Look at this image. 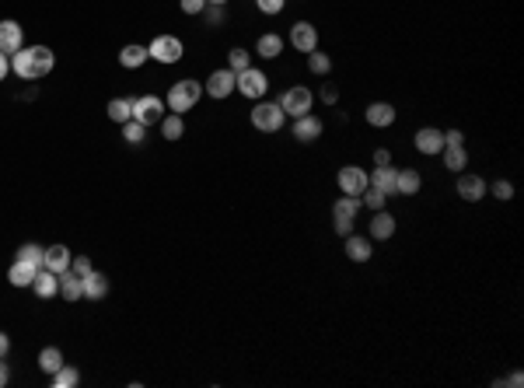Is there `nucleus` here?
<instances>
[{
  "mask_svg": "<svg viewBox=\"0 0 524 388\" xmlns=\"http://www.w3.org/2000/svg\"><path fill=\"white\" fill-rule=\"evenodd\" d=\"M53 63H57V56L50 46H21L18 53H11V67H14V74L21 77V81H39V77H50L53 74Z\"/></svg>",
  "mask_w": 524,
  "mask_h": 388,
  "instance_id": "f257e3e1",
  "label": "nucleus"
},
{
  "mask_svg": "<svg viewBox=\"0 0 524 388\" xmlns=\"http://www.w3.org/2000/svg\"><path fill=\"white\" fill-rule=\"evenodd\" d=\"M203 98V84L199 81H175L172 91H168V109L172 112H192L196 102Z\"/></svg>",
  "mask_w": 524,
  "mask_h": 388,
  "instance_id": "f03ea898",
  "label": "nucleus"
},
{
  "mask_svg": "<svg viewBox=\"0 0 524 388\" xmlns=\"http://www.w3.org/2000/svg\"><path fill=\"white\" fill-rule=\"evenodd\" d=\"M360 196H339L336 203H332V227H336V234L339 238H347V234H353V217L360 214Z\"/></svg>",
  "mask_w": 524,
  "mask_h": 388,
  "instance_id": "7ed1b4c3",
  "label": "nucleus"
},
{
  "mask_svg": "<svg viewBox=\"0 0 524 388\" xmlns=\"http://www.w3.org/2000/svg\"><path fill=\"white\" fill-rule=\"evenodd\" d=\"M284 122H287V112L280 109L276 102H259V105L252 109V126H255L259 133H280Z\"/></svg>",
  "mask_w": 524,
  "mask_h": 388,
  "instance_id": "20e7f679",
  "label": "nucleus"
},
{
  "mask_svg": "<svg viewBox=\"0 0 524 388\" xmlns=\"http://www.w3.org/2000/svg\"><path fill=\"white\" fill-rule=\"evenodd\" d=\"M280 109L287 112V115H308L311 112V105H315V95H311V88H304V84H293V88H287L284 95H280V102H276Z\"/></svg>",
  "mask_w": 524,
  "mask_h": 388,
  "instance_id": "39448f33",
  "label": "nucleus"
},
{
  "mask_svg": "<svg viewBox=\"0 0 524 388\" xmlns=\"http://www.w3.org/2000/svg\"><path fill=\"white\" fill-rule=\"evenodd\" d=\"M133 119L144 122V126L161 122V119H165V102H161L158 95H140V98H133Z\"/></svg>",
  "mask_w": 524,
  "mask_h": 388,
  "instance_id": "423d86ee",
  "label": "nucleus"
},
{
  "mask_svg": "<svg viewBox=\"0 0 524 388\" xmlns=\"http://www.w3.org/2000/svg\"><path fill=\"white\" fill-rule=\"evenodd\" d=\"M203 91L210 95V98H217V102H224L231 91H238V74H234L231 67L228 70H214L210 77H206V84H203Z\"/></svg>",
  "mask_w": 524,
  "mask_h": 388,
  "instance_id": "0eeeda50",
  "label": "nucleus"
},
{
  "mask_svg": "<svg viewBox=\"0 0 524 388\" xmlns=\"http://www.w3.org/2000/svg\"><path fill=\"white\" fill-rule=\"evenodd\" d=\"M147 53H151V59L172 67V63L182 59V39H175V35H158V39L147 46Z\"/></svg>",
  "mask_w": 524,
  "mask_h": 388,
  "instance_id": "6e6552de",
  "label": "nucleus"
},
{
  "mask_svg": "<svg viewBox=\"0 0 524 388\" xmlns=\"http://www.w3.org/2000/svg\"><path fill=\"white\" fill-rule=\"evenodd\" d=\"M266 88H269V81H266V74H262V70H255V67L238 70V91H241L245 98H262V95H266Z\"/></svg>",
  "mask_w": 524,
  "mask_h": 388,
  "instance_id": "1a4fd4ad",
  "label": "nucleus"
},
{
  "mask_svg": "<svg viewBox=\"0 0 524 388\" xmlns=\"http://www.w3.org/2000/svg\"><path fill=\"white\" fill-rule=\"evenodd\" d=\"M336 186H339V193H347V196H360V193L367 189V171L360 165H343L339 175H336Z\"/></svg>",
  "mask_w": 524,
  "mask_h": 388,
  "instance_id": "9d476101",
  "label": "nucleus"
},
{
  "mask_svg": "<svg viewBox=\"0 0 524 388\" xmlns=\"http://www.w3.org/2000/svg\"><path fill=\"white\" fill-rule=\"evenodd\" d=\"M291 46L304 56L315 53V50H318V28H315L311 21H297L291 28Z\"/></svg>",
  "mask_w": 524,
  "mask_h": 388,
  "instance_id": "9b49d317",
  "label": "nucleus"
},
{
  "mask_svg": "<svg viewBox=\"0 0 524 388\" xmlns=\"http://www.w3.org/2000/svg\"><path fill=\"white\" fill-rule=\"evenodd\" d=\"M412 144H416V151L419 154H441L444 151V130H437V126H423V130H416V137H412Z\"/></svg>",
  "mask_w": 524,
  "mask_h": 388,
  "instance_id": "f8f14e48",
  "label": "nucleus"
},
{
  "mask_svg": "<svg viewBox=\"0 0 524 388\" xmlns=\"http://www.w3.org/2000/svg\"><path fill=\"white\" fill-rule=\"evenodd\" d=\"M322 130H325V126H322V119H318V115H311V112L293 119V140H301V144H315V140L322 137Z\"/></svg>",
  "mask_w": 524,
  "mask_h": 388,
  "instance_id": "ddd939ff",
  "label": "nucleus"
},
{
  "mask_svg": "<svg viewBox=\"0 0 524 388\" xmlns=\"http://www.w3.org/2000/svg\"><path fill=\"white\" fill-rule=\"evenodd\" d=\"M21 42H25V28L18 25V21H11V18H4L0 21V53H18L21 50Z\"/></svg>",
  "mask_w": 524,
  "mask_h": 388,
  "instance_id": "4468645a",
  "label": "nucleus"
},
{
  "mask_svg": "<svg viewBox=\"0 0 524 388\" xmlns=\"http://www.w3.org/2000/svg\"><path fill=\"white\" fill-rule=\"evenodd\" d=\"M458 196H462L465 203H479V200L486 196V178L458 171Z\"/></svg>",
  "mask_w": 524,
  "mask_h": 388,
  "instance_id": "2eb2a0df",
  "label": "nucleus"
},
{
  "mask_svg": "<svg viewBox=\"0 0 524 388\" xmlns=\"http://www.w3.org/2000/svg\"><path fill=\"white\" fill-rule=\"evenodd\" d=\"M363 119H367L374 130H385V126L395 122V105H392V102H371V105L363 109Z\"/></svg>",
  "mask_w": 524,
  "mask_h": 388,
  "instance_id": "dca6fc26",
  "label": "nucleus"
},
{
  "mask_svg": "<svg viewBox=\"0 0 524 388\" xmlns=\"http://www.w3.org/2000/svg\"><path fill=\"white\" fill-rule=\"evenodd\" d=\"M70 249L66 245H50L46 252H42V270H50V273H63V270H70Z\"/></svg>",
  "mask_w": 524,
  "mask_h": 388,
  "instance_id": "f3484780",
  "label": "nucleus"
},
{
  "mask_svg": "<svg viewBox=\"0 0 524 388\" xmlns=\"http://www.w3.org/2000/svg\"><path fill=\"white\" fill-rule=\"evenodd\" d=\"M423 186V175L416 168H395V193L399 196H416Z\"/></svg>",
  "mask_w": 524,
  "mask_h": 388,
  "instance_id": "a211bd4d",
  "label": "nucleus"
},
{
  "mask_svg": "<svg viewBox=\"0 0 524 388\" xmlns=\"http://www.w3.org/2000/svg\"><path fill=\"white\" fill-rule=\"evenodd\" d=\"M59 294H63V301H81L84 297V277L74 270H63L59 273Z\"/></svg>",
  "mask_w": 524,
  "mask_h": 388,
  "instance_id": "6ab92c4d",
  "label": "nucleus"
},
{
  "mask_svg": "<svg viewBox=\"0 0 524 388\" xmlns=\"http://www.w3.org/2000/svg\"><path fill=\"white\" fill-rule=\"evenodd\" d=\"M39 270H42V266H32V263H25V259H14L11 270H7V280H11L14 287H32V280H35Z\"/></svg>",
  "mask_w": 524,
  "mask_h": 388,
  "instance_id": "aec40b11",
  "label": "nucleus"
},
{
  "mask_svg": "<svg viewBox=\"0 0 524 388\" xmlns=\"http://www.w3.org/2000/svg\"><path fill=\"white\" fill-rule=\"evenodd\" d=\"M32 290H35V297L50 301V297H57L59 277H57V273H50V270H39V273H35V280H32Z\"/></svg>",
  "mask_w": 524,
  "mask_h": 388,
  "instance_id": "412c9836",
  "label": "nucleus"
},
{
  "mask_svg": "<svg viewBox=\"0 0 524 388\" xmlns=\"http://www.w3.org/2000/svg\"><path fill=\"white\" fill-rule=\"evenodd\" d=\"M347 256L353 263H367V259L374 256L371 238H363V234H347Z\"/></svg>",
  "mask_w": 524,
  "mask_h": 388,
  "instance_id": "4be33fe9",
  "label": "nucleus"
},
{
  "mask_svg": "<svg viewBox=\"0 0 524 388\" xmlns=\"http://www.w3.org/2000/svg\"><path fill=\"white\" fill-rule=\"evenodd\" d=\"M255 53L262 56V59H280L284 56V39L276 32H262L259 42H255Z\"/></svg>",
  "mask_w": 524,
  "mask_h": 388,
  "instance_id": "5701e85b",
  "label": "nucleus"
},
{
  "mask_svg": "<svg viewBox=\"0 0 524 388\" xmlns=\"http://www.w3.org/2000/svg\"><path fill=\"white\" fill-rule=\"evenodd\" d=\"M367 186H374V189H381L385 196H392V193H395V168L392 165L374 168V171L367 175Z\"/></svg>",
  "mask_w": 524,
  "mask_h": 388,
  "instance_id": "b1692460",
  "label": "nucleus"
},
{
  "mask_svg": "<svg viewBox=\"0 0 524 388\" xmlns=\"http://www.w3.org/2000/svg\"><path fill=\"white\" fill-rule=\"evenodd\" d=\"M392 234H395V217H392L388 210H374V217H371V238L385 241V238H392Z\"/></svg>",
  "mask_w": 524,
  "mask_h": 388,
  "instance_id": "393cba45",
  "label": "nucleus"
},
{
  "mask_svg": "<svg viewBox=\"0 0 524 388\" xmlns=\"http://www.w3.org/2000/svg\"><path fill=\"white\" fill-rule=\"evenodd\" d=\"M105 294H109V277L98 273V270H91V273L84 277V297H88V301H102Z\"/></svg>",
  "mask_w": 524,
  "mask_h": 388,
  "instance_id": "a878e982",
  "label": "nucleus"
},
{
  "mask_svg": "<svg viewBox=\"0 0 524 388\" xmlns=\"http://www.w3.org/2000/svg\"><path fill=\"white\" fill-rule=\"evenodd\" d=\"M147 59H151L147 46H122V53H119V63H122L126 70H136V67H144Z\"/></svg>",
  "mask_w": 524,
  "mask_h": 388,
  "instance_id": "bb28decb",
  "label": "nucleus"
},
{
  "mask_svg": "<svg viewBox=\"0 0 524 388\" xmlns=\"http://www.w3.org/2000/svg\"><path fill=\"white\" fill-rule=\"evenodd\" d=\"M158 126H161V137H165V140H182V133H185V122H182V115H178V112L165 115Z\"/></svg>",
  "mask_w": 524,
  "mask_h": 388,
  "instance_id": "cd10ccee",
  "label": "nucleus"
},
{
  "mask_svg": "<svg viewBox=\"0 0 524 388\" xmlns=\"http://www.w3.org/2000/svg\"><path fill=\"white\" fill-rule=\"evenodd\" d=\"M109 119L119 122V126L129 122V119H133V98H112V102H109Z\"/></svg>",
  "mask_w": 524,
  "mask_h": 388,
  "instance_id": "c85d7f7f",
  "label": "nucleus"
},
{
  "mask_svg": "<svg viewBox=\"0 0 524 388\" xmlns=\"http://www.w3.org/2000/svg\"><path fill=\"white\" fill-rule=\"evenodd\" d=\"M441 154H444V168H448V171H465L468 154H465V147H462V144H458V147H444Z\"/></svg>",
  "mask_w": 524,
  "mask_h": 388,
  "instance_id": "c756f323",
  "label": "nucleus"
},
{
  "mask_svg": "<svg viewBox=\"0 0 524 388\" xmlns=\"http://www.w3.org/2000/svg\"><path fill=\"white\" fill-rule=\"evenodd\" d=\"M50 382H53V388H74L77 382H81V375H77V367L63 364L59 371H53V375H50Z\"/></svg>",
  "mask_w": 524,
  "mask_h": 388,
  "instance_id": "7c9ffc66",
  "label": "nucleus"
},
{
  "mask_svg": "<svg viewBox=\"0 0 524 388\" xmlns=\"http://www.w3.org/2000/svg\"><path fill=\"white\" fill-rule=\"evenodd\" d=\"M39 367H42L46 375H53V371H59V367H63V353H59L57 346H46V350L39 353Z\"/></svg>",
  "mask_w": 524,
  "mask_h": 388,
  "instance_id": "2f4dec72",
  "label": "nucleus"
},
{
  "mask_svg": "<svg viewBox=\"0 0 524 388\" xmlns=\"http://www.w3.org/2000/svg\"><path fill=\"white\" fill-rule=\"evenodd\" d=\"M122 140H126V144H144V140H147V126L136 122V119L122 122Z\"/></svg>",
  "mask_w": 524,
  "mask_h": 388,
  "instance_id": "473e14b6",
  "label": "nucleus"
},
{
  "mask_svg": "<svg viewBox=\"0 0 524 388\" xmlns=\"http://www.w3.org/2000/svg\"><path fill=\"white\" fill-rule=\"evenodd\" d=\"M360 203H363L367 210H385V203H388V196H385L381 189H374V186H367V189L360 193Z\"/></svg>",
  "mask_w": 524,
  "mask_h": 388,
  "instance_id": "72a5a7b5",
  "label": "nucleus"
},
{
  "mask_svg": "<svg viewBox=\"0 0 524 388\" xmlns=\"http://www.w3.org/2000/svg\"><path fill=\"white\" fill-rule=\"evenodd\" d=\"M308 70H311L315 77H325V74L332 70V59L322 53V50H315V53H308Z\"/></svg>",
  "mask_w": 524,
  "mask_h": 388,
  "instance_id": "f704fd0d",
  "label": "nucleus"
},
{
  "mask_svg": "<svg viewBox=\"0 0 524 388\" xmlns=\"http://www.w3.org/2000/svg\"><path fill=\"white\" fill-rule=\"evenodd\" d=\"M42 245H35V241H28V245H21L18 249V259H25V263H32V266H42Z\"/></svg>",
  "mask_w": 524,
  "mask_h": 388,
  "instance_id": "c9c22d12",
  "label": "nucleus"
},
{
  "mask_svg": "<svg viewBox=\"0 0 524 388\" xmlns=\"http://www.w3.org/2000/svg\"><path fill=\"white\" fill-rule=\"evenodd\" d=\"M493 196L507 203V200H514V186H511L507 178H500V182H493Z\"/></svg>",
  "mask_w": 524,
  "mask_h": 388,
  "instance_id": "e433bc0d",
  "label": "nucleus"
},
{
  "mask_svg": "<svg viewBox=\"0 0 524 388\" xmlns=\"http://www.w3.org/2000/svg\"><path fill=\"white\" fill-rule=\"evenodd\" d=\"M228 59H231V70L238 74V70H245V67H252V59H248V53L245 50H231L228 53Z\"/></svg>",
  "mask_w": 524,
  "mask_h": 388,
  "instance_id": "4c0bfd02",
  "label": "nucleus"
},
{
  "mask_svg": "<svg viewBox=\"0 0 524 388\" xmlns=\"http://www.w3.org/2000/svg\"><path fill=\"white\" fill-rule=\"evenodd\" d=\"M70 270H74V273H81V277H88L95 266H91V259H88V256H77V259H70Z\"/></svg>",
  "mask_w": 524,
  "mask_h": 388,
  "instance_id": "58836bf2",
  "label": "nucleus"
},
{
  "mask_svg": "<svg viewBox=\"0 0 524 388\" xmlns=\"http://www.w3.org/2000/svg\"><path fill=\"white\" fill-rule=\"evenodd\" d=\"M255 4H259L262 14H280V11L287 7V0H255Z\"/></svg>",
  "mask_w": 524,
  "mask_h": 388,
  "instance_id": "ea45409f",
  "label": "nucleus"
},
{
  "mask_svg": "<svg viewBox=\"0 0 524 388\" xmlns=\"http://www.w3.org/2000/svg\"><path fill=\"white\" fill-rule=\"evenodd\" d=\"M458 144H465V133L462 130H448L444 133V147H458Z\"/></svg>",
  "mask_w": 524,
  "mask_h": 388,
  "instance_id": "a19ab883",
  "label": "nucleus"
},
{
  "mask_svg": "<svg viewBox=\"0 0 524 388\" xmlns=\"http://www.w3.org/2000/svg\"><path fill=\"white\" fill-rule=\"evenodd\" d=\"M182 11L185 14H203L206 11V0H182Z\"/></svg>",
  "mask_w": 524,
  "mask_h": 388,
  "instance_id": "79ce46f5",
  "label": "nucleus"
},
{
  "mask_svg": "<svg viewBox=\"0 0 524 388\" xmlns=\"http://www.w3.org/2000/svg\"><path fill=\"white\" fill-rule=\"evenodd\" d=\"M322 102H325V105H336V102H339V91H336V84H325V88H322Z\"/></svg>",
  "mask_w": 524,
  "mask_h": 388,
  "instance_id": "37998d69",
  "label": "nucleus"
},
{
  "mask_svg": "<svg viewBox=\"0 0 524 388\" xmlns=\"http://www.w3.org/2000/svg\"><path fill=\"white\" fill-rule=\"evenodd\" d=\"M374 165H378V168L392 165V151H385V147H378V151H374Z\"/></svg>",
  "mask_w": 524,
  "mask_h": 388,
  "instance_id": "c03bdc74",
  "label": "nucleus"
},
{
  "mask_svg": "<svg viewBox=\"0 0 524 388\" xmlns=\"http://www.w3.org/2000/svg\"><path fill=\"white\" fill-rule=\"evenodd\" d=\"M210 7H214V4H210ZM221 18H224V7H214V11L206 14V21H210V25H221Z\"/></svg>",
  "mask_w": 524,
  "mask_h": 388,
  "instance_id": "a18cd8bd",
  "label": "nucleus"
},
{
  "mask_svg": "<svg viewBox=\"0 0 524 388\" xmlns=\"http://www.w3.org/2000/svg\"><path fill=\"white\" fill-rule=\"evenodd\" d=\"M7 353H11V336H7V333H0V360H4Z\"/></svg>",
  "mask_w": 524,
  "mask_h": 388,
  "instance_id": "49530a36",
  "label": "nucleus"
},
{
  "mask_svg": "<svg viewBox=\"0 0 524 388\" xmlns=\"http://www.w3.org/2000/svg\"><path fill=\"white\" fill-rule=\"evenodd\" d=\"M507 385L521 388V385H524V375H521V371H514V375H511V378H507Z\"/></svg>",
  "mask_w": 524,
  "mask_h": 388,
  "instance_id": "de8ad7c7",
  "label": "nucleus"
},
{
  "mask_svg": "<svg viewBox=\"0 0 524 388\" xmlns=\"http://www.w3.org/2000/svg\"><path fill=\"white\" fill-rule=\"evenodd\" d=\"M7 378H11V375H7V364H4V360H0V388L7 385Z\"/></svg>",
  "mask_w": 524,
  "mask_h": 388,
  "instance_id": "09e8293b",
  "label": "nucleus"
},
{
  "mask_svg": "<svg viewBox=\"0 0 524 388\" xmlns=\"http://www.w3.org/2000/svg\"><path fill=\"white\" fill-rule=\"evenodd\" d=\"M4 77H7V56L0 53V81H4Z\"/></svg>",
  "mask_w": 524,
  "mask_h": 388,
  "instance_id": "8fccbe9b",
  "label": "nucleus"
},
{
  "mask_svg": "<svg viewBox=\"0 0 524 388\" xmlns=\"http://www.w3.org/2000/svg\"><path fill=\"white\" fill-rule=\"evenodd\" d=\"M206 4H214V7H224V4H228V0H206Z\"/></svg>",
  "mask_w": 524,
  "mask_h": 388,
  "instance_id": "3c124183",
  "label": "nucleus"
}]
</instances>
